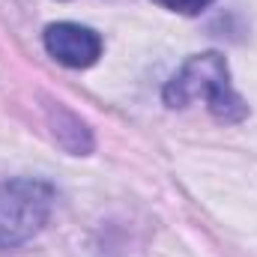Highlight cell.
Segmentation results:
<instances>
[{
    "label": "cell",
    "instance_id": "cell-3",
    "mask_svg": "<svg viewBox=\"0 0 257 257\" xmlns=\"http://www.w3.org/2000/svg\"><path fill=\"white\" fill-rule=\"evenodd\" d=\"M45 51L69 69H87L102 57V36L84 24L57 21L45 27Z\"/></svg>",
    "mask_w": 257,
    "mask_h": 257
},
{
    "label": "cell",
    "instance_id": "cell-2",
    "mask_svg": "<svg viewBox=\"0 0 257 257\" xmlns=\"http://www.w3.org/2000/svg\"><path fill=\"white\" fill-rule=\"evenodd\" d=\"M54 189L45 180H6L0 183V251L18 248L33 239L51 218Z\"/></svg>",
    "mask_w": 257,
    "mask_h": 257
},
{
    "label": "cell",
    "instance_id": "cell-4",
    "mask_svg": "<svg viewBox=\"0 0 257 257\" xmlns=\"http://www.w3.org/2000/svg\"><path fill=\"white\" fill-rule=\"evenodd\" d=\"M153 3H159L162 9L177 12V15H197V12H203L212 0H153Z\"/></svg>",
    "mask_w": 257,
    "mask_h": 257
},
{
    "label": "cell",
    "instance_id": "cell-1",
    "mask_svg": "<svg viewBox=\"0 0 257 257\" xmlns=\"http://www.w3.org/2000/svg\"><path fill=\"white\" fill-rule=\"evenodd\" d=\"M168 108H189L194 102H206L209 114L218 123H239L248 114V105L230 84L227 60L218 51L194 54L174 72V78L162 90Z\"/></svg>",
    "mask_w": 257,
    "mask_h": 257
}]
</instances>
